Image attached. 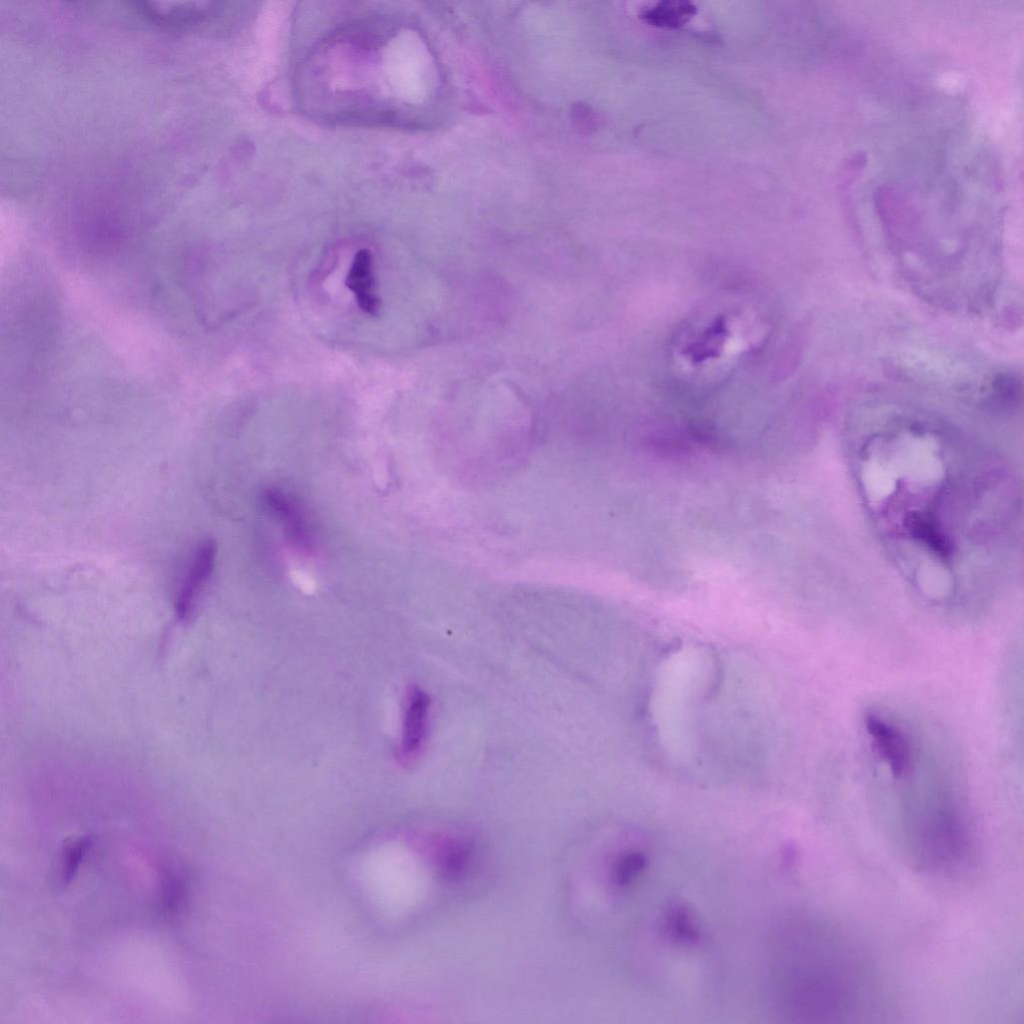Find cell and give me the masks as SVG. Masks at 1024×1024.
<instances>
[{
	"label": "cell",
	"instance_id": "obj_1",
	"mask_svg": "<svg viewBox=\"0 0 1024 1024\" xmlns=\"http://www.w3.org/2000/svg\"><path fill=\"white\" fill-rule=\"evenodd\" d=\"M868 752L892 794L916 862L940 873L966 868L975 856V838L948 751L912 723L884 732Z\"/></svg>",
	"mask_w": 1024,
	"mask_h": 1024
},
{
	"label": "cell",
	"instance_id": "obj_2",
	"mask_svg": "<svg viewBox=\"0 0 1024 1024\" xmlns=\"http://www.w3.org/2000/svg\"><path fill=\"white\" fill-rule=\"evenodd\" d=\"M868 448L862 480L880 527L935 561H951L958 544L953 520L969 488L958 463H951L946 450L933 442L873 443Z\"/></svg>",
	"mask_w": 1024,
	"mask_h": 1024
},
{
	"label": "cell",
	"instance_id": "obj_3",
	"mask_svg": "<svg viewBox=\"0 0 1024 1024\" xmlns=\"http://www.w3.org/2000/svg\"><path fill=\"white\" fill-rule=\"evenodd\" d=\"M784 954L781 994L788 1014L803 1022H850L868 1014L876 975L860 947L839 927L804 921Z\"/></svg>",
	"mask_w": 1024,
	"mask_h": 1024
},
{
	"label": "cell",
	"instance_id": "obj_4",
	"mask_svg": "<svg viewBox=\"0 0 1024 1024\" xmlns=\"http://www.w3.org/2000/svg\"><path fill=\"white\" fill-rule=\"evenodd\" d=\"M133 9L148 21L166 28H189L206 22L219 14L216 2H132Z\"/></svg>",
	"mask_w": 1024,
	"mask_h": 1024
},
{
	"label": "cell",
	"instance_id": "obj_5",
	"mask_svg": "<svg viewBox=\"0 0 1024 1024\" xmlns=\"http://www.w3.org/2000/svg\"><path fill=\"white\" fill-rule=\"evenodd\" d=\"M431 701L428 694L418 686H411L406 692L401 738L398 757L403 763H411L421 753L427 739Z\"/></svg>",
	"mask_w": 1024,
	"mask_h": 1024
},
{
	"label": "cell",
	"instance_id": "obj_6",
	"mask_svg": "<svg viewBox=\"0 0 1024 1024\" xmlns=\"http://www.w3.org/2000/svg\"><path fill=\"white\" fill-rule=\"evenodd\" d=\"M263 502L279 522L283 535L290 545L300 552L310 553L314 548L312 530L296 500L285 491L270 487L263 493Z\"/></svg>",
	"mask_w": 1024,
	"mask_h": 1024
},
{
	"label": "cell",
	"instance_id": "obj_7",
	"mask_svg": "<svg viewBox=\"0 0 1024 1024\" xmlns=\"http://www.w3.org/2000/svg\"><path fill=\"white\" fill-rule=\"evenodd\" d=\"M215 556L216 546L211 540L202 542L195 550L176 602V612L180 619L189 618L193 612L212 574Z\"/></svg>",
	"mask_w": 1024,
	"mask_h": 1024
},
{
	"label": "cell",
	"instance_id": "obj_8",
	"mask_svg": "<svg viewBox=\"0 0 1024 1024\" xmlns=\"http://www.w3.org/2000/svg\"><path fill=\"white\" fill-rule=\"evenodd\" d=\"M346 285L355 294L357 303L363 311L369 314L378 312L379 301L373 292L372 256L367 249H362L355 255L346 278Z\"/></svg>",
	"mask_w": 1024,
	"mask_h": 1024
},
{
	"label": "cell",
	"instance_id": "obj_9",
	"mask_svg": "<svg viewBox=\"0 0 1024 1024\" xmlns=\"http://www.w3.org/2000/svg\"><path fill=\"white\" fill-rule=\"evenodd\" d=\"M696 6L686 0H664L644 8L640 18L648 25L661 29H678L696 14Z\"/></svg>",
	"mask_w": 1024,
	"mask_h": 1024
},
{
	"label": "cell",
	"instance_id": "obj_10",
	"mask_svg": "<svg viewBox=\"0 0 1024 1024\" xmlns=\"http://www.w3.org/2000/svg\"><path fill=\"white\" fill-rule=\"evenodd\" d=\"M161 909L166 914H174L180 908L185 896V883L179 873L168 869L162 879L160 894Z\"/></svg>",
	"mask_w": 1024,
	"mask_h": 1024
},
{
	"label": "cell",
	"instance_id": "obj_11",
	"mask_svg": "<svg viewBox=\"0 0 1024 1024\" xmlns=\"http://www.w3.org/2000/svg\"><path fill=\"white\" fill-rule=\"evenodd\" d=\"M90 843V837L84 836L70 842L65 847L60 870V879L62 883H67L73 878L79 864L90 846Z\"/></svg>",
	"mask_w": 1024,
	"mask_h": 1024
},
{
	"label": "cell",
	"instance_id": "obj_12",
	"mask_svg": "<svg viewBox=\"0 0 1024 1024\" xmlns=\"http://www.w3.org/2000/svg\"><path fill=\"white\" fill-rule=\"evenodd\" d=\"M992 398L997 404L1013 405L1020 396V381L1009 375L999 376L993 384Z\"/></svg>",
	"mask_w": 1024,
	"mask_h": 1024
},
{
	"label": "cell",
	"instance_id": "obj_13",
	"mask_svg": "<svg viewBox=\"0 0 1024 1024\" xmlns=\"http://www.w3.org/2000/svg\"><path fill=\"white\" fill-rule=\"evenodd\" d=\"M644 864V860L637 854H631L625 857L619 865L617 871V879L619 882H626L628 879L633 877Z\"/></svg>",
	"mask_w": 1024,
	"mask_h": 1024
}]
</instances>
